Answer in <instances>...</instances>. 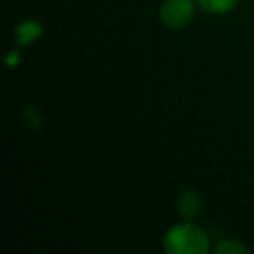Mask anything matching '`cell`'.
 <instances>
[{"label": "cell", "instance_id": "6da1fadb", "mask_svg": "<svg viewBox=\"0 0 254 254\" xmlns=\"http://www.w3.org/2000/svg\"><path fill=\"white\" fill-rule=\"evenodd\" d=\"M207 249V233L191 223L174 225L164 235V251L169 254H204Z\"/></svg>", "mask_w": 254, "mask_h": 254}, {"label": "cell", "instance_id": "7a4b0ae2", "mask_svg": "<svg viewBox=\"0 0 254 254\" xmlns=\"http://www.w3.org/2000/svg\"><path fill=\"white\" fill-rule=\"evenodd\" d=\"M193 18L191 0H164L160 7V21L169 28H183Z\"/></svg>", "mask_w": 254, "mask_h": 254}, {"label": "cell", "instance_id": "3957f363", "mask_svg": "<svg viewBox=\"0 0 254 254\" xmlns=\"http://www.w3.org/2000/svg\"><path fill=\"white\" fill-rule=\"evenodd\" d=\"M176 207H178V212H180L183 218H187V219L197 218L202 211V198L195 190H187L178 197Z\"/></svg>", "mask_w": 254, "mask_h": 254}, {"label": "cell", "instance_id": "277c9868", "mask_svg": "<svg viewBox=\"0 0 254 254\" xmlns=\"http://www.w3.org/2000/svg\"><path fill=\"white\" fill-rule=\"evenodd\" d=\"M40 35H42V25L37 21H23L21 25H18V28L14 32L16 42L19 46H30Z\"/></svg>", "mask_w": 254, "mask_h": 254}, {"label": "cell", "instance_id": "5b68a950", "mask_svg": "<svg viewBox=\"0 0 254 254\" xmlns=\"http://www.w3.org/2000/svg\"><path fill=\"white\" fill-rule=\"evenodd\" d=\"M239 0H198V5H200L204 11L212 12V14H225L230 12L232 9L237 7Z\"/></svg>", "mask_w": 254, "mask_h": 254}, {"label": "cell", "instance_id": "8992f818", "mask_svg": "<svg viewBox=\"0 0 254 254\" xmlns=\"http://www.w3.org/2000/svg\"><path fill=\"white\" fill-rule=\"evenodd\" d=\"M214 251H216V254H247L249 253L247 246H244L242 242L233 240V239L219 240Z\"/></svg>", "mask_w": 254, "mask_h": 254}, {"label": "cell", "instance_id": "52a82bcc", "mask_svg": "<svg viewBox=\"0 0 254 254\" xmlns=\"http://www.w3.org/2000/svg\"><path fill=\"white\" fill-rule=\"evenodd\" d=\"M18 63H19V53L18 51H11L7 54V58H5V64L7 66H16Z\"/></svg>", "mask_w": 254, "mask_h": 254}]
</instances>
